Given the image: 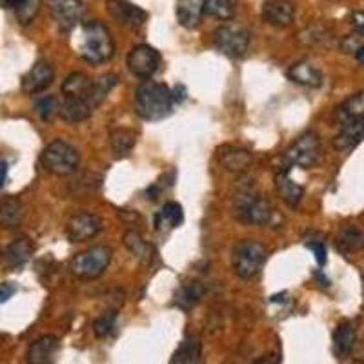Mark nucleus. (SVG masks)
Listing matches in <instances>:
<instances>
[{"label":"nucleus","mask_w":364,"mask_h":364,"mask_svg":"<svg viewBox=\"0 0 364 364\" xmlns=\"http://www.w3.org/2000/svg\"><path fill=\"white\" fill-rule=\"evenodd\" d=\"M102 230V220L95 213L79 211L66 224V237L70 242H84L99 235Z\"/></svg>","instance_id":"obj_10"},{"label":"nucleus","mask_w":364,"mask_h":364,"mask_svg":"<svg viewBox=\"0 0 364 364\" xmlns=\"http://www.w3.org/2000/svg\"><path fill=\"white\" fill-rule=\"evenodd\" d=\"M58 106H60V104H58V100L55 99V97H41V99L37 100V104H35V112H37V115L41 117V119L50 120L55 113H58Z\"/></svg>","instance_id":"obj_35"},{"label":"nucleus","mask_w":364,"mask_h":364,"mask_svg":"<svg viewBox=\"0 0 364 364\" xmlns=\"http://www.w3.org/2000/svg\"><path fill=\"white\" fill-rule=\"evenodd\" d=\"M6 4L15 11L21 24H29L38 11L37 0H6Z\"/></svg>","instance_id":"obj_33"},{"label":"nucleus","mask_w":364,"mask_h":364,"mask_svg":"<svg viewBox=\"0 0 364 364\" xmlns=\"http://www.w3.org/2000/svg\"><path fill=\"white\" fill-rule=\"evenodd\" d=\"M126 66L136 79H149L161 68V55L151 46H135L126 58Z\"/></svg>","instance_id":"obj_9"},{"label":"nucleus","mask_w":364,"mask_h":364,"mask_svg":"<svg viewBox=\"0 0 364 364\" xmlns=\"http://www.w3.org/2000/svg\"><path fill=\"white\" fill-rule=\"evenodd\" d=\"M355 58H357V60H359L360 64H364V46L357 48V50H355Z\"/></svg>","instance_id":"obj_41"},{"label":"nucleus","mask_w":364,"mask_h":364,"mask_svg":"<svg viewBox=\"0 0 364 364\" xmlns=\"http://www.w3.org/2000/svg\"><path fill=\"white\" fill-rule=\"evenodd\" d=\"M136 144V133L128 128H117L109 133V146L119 159L129 155Z\"/></svg>","instance_id":"obj_26"},{"label":"nucleus","mask_w":364,"mask_h":364,"mask_svg":"<svg viewBox=\"0 0 364 364\" xmlns=\"http://www.w3.org/2000/svg\"><path fill=\"white\" fill-rule=\"evenodd\" d=\"M55 79V70L44 60H38L28 73L24 75L22 79V91L28 93V95H35V93H41L46 87H50L51 82Z\"/></svg>","instance_id":"obj_14"},{"label":"nucleus","mask_w":364,"mask_h":364,"mask_svg":"<svg viewBox=\"0 0 364 364\" xmlns=\"http://www.w3.org/2000/svg\"><path fill=\"white\" fill-rule=\"evenodd\" d=\"M204 295V284L203 282H186L178 288L177 295H175V302L177 306L184 308V310H190L191 306H195L197 302L203 299Z\"/></svg>","instance_id":"obj_29"},{"label":"nucleus","mask_w":364,"mask_h":364,"mask_svg":"<svg viewBox=\"0 0 364 364\" xmlns=\"http://www.w3.org/2000/svg\"><path fill=\"white\" fill-rule=\"evenodd\" d=\"M330 38V33L323 26H311V28L304 29L302 33H299V41H302L304 44H323Z\"/></svg>","instance_id":"obj_36"},{"label":"nucleus","mask_w":364,"mask_h":364,"mask_svg":"<svg viewBox=\"0 0 364 364\" xmlns=\"http://www.w3.org/2000/svg\"><path fill=\"white\" fill-rule=\"evenodd\" d=\"M352 26L355 28L357 33L364 35V11H355L352 15Z\"/></svg>","instance_id":"obj_39"},{"label":"nucleus","mask_w":364,"mask_h":364,"mask_svg":"<svg viewBox=\"0 0 364 364\" xmlns=\"http://www.w3.org/2000/svg\"><path fill=\"white\" fill-rule=\"evenodd\" d=\"M79 55L90 64L108 63L115 55V44L108 28L99 21H91L82 26Z\"/></svg>","instance_id":"obj_2"},{"label":"nucleus","mask_w":364,"mask_h":364,"mask_svg":"<svg viewBox=\"0 0 364 364\" xmlns=\"http://www.w3.org/2000/svg\"><path fill=\"white\" fill-rule=\"evenodd\" d=\"M124 245L126 248H128L136 259H141L142 262H149L151 259H154V248H151V246H149L141 235H139V233L133 232V230L126 232Z\"/></svg>","instance_id":"obj_31"},{"label":"nucleus","mask_w":364,"mask_h":364,"mask_svg":"<svg viewBox=\"0 0 364 364\" xmlns=\"http://www.w3.org/2000/svg\"><path fill=\"white\" fill-rule=\"evenodd\" d=\"M184 220V211L178 203H166L162 210L155 215V226L157 230H170V228L181 226Z\"/></svg>","instance_id":"obj_28"},{"label":"nucleus","mask_w":364,"mask_h":364,"mask_svg":"<svg viewBox=\"0 0 364 364\" xmlns=\"http://www.w3.org/2000/svg\"><path fill=\"white\" fill-rule=\"evenodd\" d=\"M113 252L109 246L97 245L91 248L84 250V252L77 253L70 262V272L75 277L84 279V281H91V279L100 277L106 268L112 262Z\"/></svg>","instance_id":"obj_5"},{"label":"nucleus","mask_w":364,"mask_h":364,"mask_svg":"<svg viewBox=\"0 0 364 364\" xmlns=\"http://www.w3.org/2000/svg\"><path fill=\"white\" fill-rule=\"evenodd\" d=\"M24 215V206L17 197H9V199L0 203V226L2 228H17L22 223Z\"/></svg>","instance_id":"obj_27"},{"label":"nucleus","mask_w":364,"mask_h":364,"mask_svg":"<svg viewBox=\"0 0 364 364\" xmlns=\"http://www.w3.org/2000/svg\"><path fill=\"white\" fill-rule=\"evenodd\" d=\"M15 294H17V286H15V282H2V284H0V304L9 301Z\"/></svg>","instance_id":"obj_38"},{"label":"nucleus","mask_w":364,"mask_h":364,"mask_svg":"<svg viewBox=\"0 0 364 364\" xmlns=\"http://www.w3.org/2000/svg\"><path fill=\"white\" fill-rule=\"evenodd\" d=\"M288 77L290 80H294L295 84H301V86L306 87H321L323 84V73L315 64H311L310 60H301V63H295L294 66L288 70Z\"/></svg>","instance_id":"obj_17"},{"label":"nucleus","mask_w":364,"mask_h":364,"mask_svg":"<svg viewBox=\"0 0 364 364\" xmlns=\"http://www.w3.org/2000/svg\"><path fill=\"white\" fill-rule=\"evenodd\" d=\"M364 139V119H348L341 122V129L333 139V146L339 151L353 149Z\"/></svg>","instance_id":"obj_15"},{"label":"nucleus","mask_w":364,"mask_h":364,"mask_svg":"<svg viewBox=\"0 0 364 364\" xmlns=\"http://www.w3.org/2000/svg\"><path fill=\"white\" fill-rule=\"evenodd\" d=\"M6 178H8V162L0 161V188L6 184Z\"/></svg>","instance_id":"obj_40"},{"label":"nucleus","mask_w":364,"mask_h":364,"mask_svg":"<svg viewBox=\"0 0 364 364\" xmlns=\"http://www.w3.org/2000/svg\"><path fill=\"white\" fill-rule=\"evenodd\" d=\"M200 353H203V346H200L199 337L188 336L186 339L178 344V348L175 350L170 363L171 364H195L200 360Z\"/></svg>","instance_id":"obj_22"},{"label":"nucleus","mask_w":364,"mask_h":364,"mask_svg":"<svg viewBox=\"0 0 364 364\" xmlns=\"http://www.w3.org/2000/svg\"><path fill=\"white\" fill-rule=\"evenodd\" d=\"M321 157V142L315 132H306L299 136L297 141L284 151V161L288 166H299V168H311L318 162Z\"/></svg>","instance_id":"obj_8"},{"label":"nucleus","mask_w":364,"mask_h":364,"mask_svg":"<svg viewBox=\"0 0 364 364\" xmlns=\"http://www.w3.org/2000/svg\"><path fill=\"white\" fill-rule=\"evenodd\" d=\"M33 250V242H31L28 237H18V239H15L11 245L8 246L4 257L9 266H13V268H22V266H26L31 261Z\"/></svg>","instance_id":"obj_20"},{"label":"nucleus","mask_w":364,"mask_h":364,"mask_svg":"<svg viewBox=\"0 0 364 364\" xmlns=\"http://www.w3.org/2000/svg\"><path fill=\"white\" fill-rule=\"evenodd\" d=\"M250 29L237 22H228L220 26L213 33V46L223 55L230 58H239L248 51L250 46Z\"/></svg>","instance_id":"obj_7"},{"label":"nucleus","mask_w":364,"mask_h":364,"mask_svg":"<svg viewBox=\"0 0 364 364\" xmlns=\"http://www.w3.org/2000/svg\"><path fill=\"white\" fill-rule=\"evenodd\" d=\"M50 6L55 22L63 31H71L82 17V2L80 0H46Z\"/></svg>","instance_id":"obj_11"},{"label":"nucleus","mask_w":364,"mask_h":364,"mask_svg":"<svg viewBox=\"0 0 364 364\" xmlns=\"http://www.w3.org/2000/svg\"><path fill=\"white\" fill-rule=\"evenodd\" d=\"M115 318H117V311H106L100 317H97V321L93 323V331H95L97 337H106L112 333L113 326H115Z\"/></svg>","instance_id":"obj_34"},{"label":"nucleus","mask_w":364,"mask_h":364,"mask_svg":"<svg viewBox=\"0 0 364 364\" xmlns=\"http://www.w3.org/2000/svg\"><path fill=\"white\" fill-rule=\"evenodd\" d=\"M348 119H364V91H359V93L344 100L339 109H337V120L339 122Z\"/></svg>","instance_id":"obj_30"},{"label":"nucleus","mask_w":364,"mask_h":364,"mask_svg":"<svg viewBox=\"0 0 364 364\" xmlns=\"http://www.w3.org/2000/svg\"><path fill=\"white\" fill-rule=\"evenodd\" d=\"M204 13L219 21H232L235 15V0H204Z\"/></svg>","instance_id":"obj_32"},{"label":"nucleus","mask_w":364,"mask_h":364,"mask_svg":"<svg viewBox=\"0 0 364 364\" xmlns=\"http://www.w3.org/2000/svg\"><path fill=\"white\" fill-rule=\"evenodd\" d=\"M295 4L291 0H268L262 6V18L273 28H284L294 22Z\"/></svg>","instance_id":"obj_13"},{"label":"nucleus","mask_w":364,"mask_h":364,"mask_svg":"<svg viewBox=\"0 0 364 364\" xmlns=\"http://www.w3.org/2000/svg\"><path fill=\"white\" fill-rule=\"evenodd\" d=\"M272 204L252 186L240 188L233 199V215L246 224H266L272 219Z\"/></svg>","instance_id":"obj_4"},{"label":"nucleus","mask_w":364,"mask_h":364,"mask_svg":"<svg viewBox=\"0 0 364 364\" xmlns=\"http://www.w3.org/2000/svg\"><path fill=\"white\" fill-rule=\"evenodd\" d=\"M275 188H277L279 197L291 208L299 206V203L302 200V195H304V188L299 186L286 170H281L275 175Z\"/></svg>","instance_id":"obj_19"},{"label":"nucleus","mask_w":364,"mask_h":364,"mask_svg":"<svg viewBox=\"0 0 364 364\" xmlns=\"http://www.w3.org/2000/svg\"><path fill=\"white\" fill-rule=\"evenodd\" d=\"M357 341V331L352 323H343L333 331V352L337 357H346L352 352Z\"/></svg>","instance_id":"obj_25"},{"label":"nucleus","mask_w":364,"mask_h":364,"mask_svg":"<svg viewBox=\"0 0 364 364\" xmlns=\"http://www.w3.org/2000/svg\"><path fill=\"white\" fill-rule=\"evenodd\" d=\"M220 164L230 171H245L250 164L253 162V157L250 151L242 148H235V146H228L219 154Z\"/></svg>","instance_id":"obj_23"},{"label":"nucleus","mask_w":364,"mask_h":364,"mask_svg":"<svg viewBox=\"0 0 364 364\" xmlns=\"http://www.w3.org/2000/svg\"><path fill=\"white\" fill-rule=\"evenodd\" d=\"M173 90L166 84L148 80L135 90V112L141 119L155 122L170 117L173 112Z\"/></svg>","instance_id":"obj_1"},{"label":"nucleus","mask_w":364,"mask_h":364,"mask_svg":"<svg viewBox=\"0 0 364 364\" xmlns=\"http://www.w3.org/2000/svg\"><path fill=\"white\" fill-rule=\"evenodd\" d=\"M308 248L314 252L315 261H317L318 264L323 266L324 262H326V246H324L321 240H317V242H308Z\"/></svg>","instance_id":"obj_37"},{"label":"nucleus","mask_w":364,"mask_h":364,"mask_svg":"<svg viewBox=\"0 0 364 364\" xmlns=\"http://www.w3.org/2000/svg\"><path fill=\"white\" fill-rule=\"evenodd\" d=\"M336 245L337 250L341 253H346V255L348 253L359 252V250L364 248V232L357 226H353V224L343 226L336 239Z\"/></svg>","instance_id":"obj_21"},{"label":"nucleus","mask_w":364,"mask_h":364,"mask_svg":"<svg viewBox=\"0 0 364 364\" xmlns=\"http://www.w3.org/2000/svg\"><path fill=\"white\" fill-rule=\"evenodd\" d=\"M60 350V341L55 336L38 337L31 343L28 350V363L29 364H51Z\"/></svg>","instance_id":"obj_16"},{"label":"nucleus","mask_w":364,"mask_h":364,"mask_svg":"<svg viewBox=\"0 0 364 364\" xmlns=\"http://www.w3.org/2000/svg\"><path fill=\"white\" fill-rule=\"evenodd\" d=\"M106 6H108L109 15L120 26H126L129 29L141 28V26H144L146 18H148V15L139 6L132 4L128 0H108Z\"/></svg>","instance_id":"obj_12"},{"label":"nucleus","mask_w":364,"mask_h":364,"mask_svg":"<svg viewBox=\"0 0 364 364\" xmlns=\"http://www.w3.org/2000/svg\"><path fill=\"white\" fill-rule=\"evenodd\" d=\"M266 261H268V250H266V246L262 242L245 239L239 240L233 246L232 264L233 272L237 273V277L253 279L257 273L261 272Z\"/></svg>","instance_id":"obj_3"},{"label":"nucleus","mask_w":364,"mask_h":364,"mask_svg":"<svg viewBox=\"0 0 364 364\" xmlns=\"http://www.w3.org/2000/svg\"><path fill=\"white\" fill-rule=\"evenodd\" d=\"M204 0H178L177 21L182 28L195 29L203 22Z\"/></svg>","instance_id":"obj_18"},{"label":"nucleus","mask_w":364,"mask_h":364,"mask_svg":"<svg viewBox=\"0 0 364 364\" xmlns=\"http://www.w3.org/2000/svg\"><path fill=\"white\" fill-rule=\"evenodd\" d=\"M91 113H93V108H91L86 100L64 99V104L58 106V115H60V119L70 122V124H79L82 120L90 119Z\"/></svg>","instance_id":"obj_24"},{"label":"nucleus","mask_w":364,"mask_h":364,"mask_svg":"<svg viewBox=\"0 0 364 364\" xmlns=\"http://www.w3.org/2000/svg\"><path fill=\"white\" fill-rule=\"evenodd\" d=\"M41 164L48 173L57 177H68L77 171L79 154L71 144L64 141H53L42 149Z\"/></svg>","instance_id":"obj_6"},{"label":"nucleus","mask_w":364,"mask_h":364,"mask_svg":"<svg viewBox=\"0 0 364 364\" xmlns=\"http://www.w3.org/2000/svg\"><path fill=\"white\" fill-rule=\"evenodd\" d=\"M0 261H2V253H0Z\"/></svg>","instance_id":"obj_42"}]
</instances>
